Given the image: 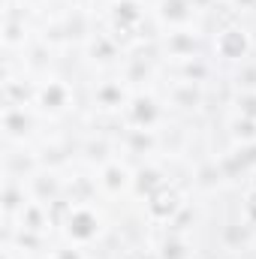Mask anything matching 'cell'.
Segmentation results:
<instances>
[{
	"label": "cell",
	"instance_id": "obj_1",
	"mask_svg": "<svg viewBox=\"0 0 256 259\" xmlns=\"http://www.w3.org/2000/svg\"><path fill=\"white\" fill-rule=\"evenodd\" d=\"M145 21H148L145 3H139V0H112L109 3V33L121 42V49H130L148 36Z\"/></svg>",
	"mask_w": 256,
	"mask_h": 259
},
{
	"label": "cell",
	"instance_id": "obj_2",
	"mask_svg": "<svg viewBox=\"0 0 256 259\" xmlns=\"http://www.w3.org/2000/svg\"><path fill=\"white\" fill-rule=\"evenodd\" d=\"M106 229V220L103 214L88 202V205H69V211L61 220V232L69 244H78V247H88L94 244Z\"/></svg>",
	"mask_w": 256,
	"mask_h": 259
},
{
	"label": "cell",
	"instance_id": "obj_3",
	"mask_svg": "<svg viewBox=\"0 0 256 259\" xmlns=\"http://www.w3.org/2000/svg\"><path fill=\"white\" fill-rule=\"evenodd\" d=\"M184 211H187V196H184L181 187H175L172 181L166 187H160L154 196L145 199V214L157 226H172Z\"/></svg>",
	"mask_w": 256,
	"mask_h": 259
},
{
	"label": "cell",
	"instance_id": "obj_4",
	"mask_svg": "<svg viewBox=\"0 0 256 259\" xmlns=\"http://www.w3.org/2000/svg\"><path fill=\"white\" fill-rule=\"evenodd\" d=\"M250 52H253V36H250L247 27H241L235 21L217 27V33H214V55L220 61H226V64H244L250 58Z\"/></svg>",
	"mask_w": 256,
	"mask_h": 259
},
{
	"label": "cell",
	"instance_id": "obj_5",
	"mask_svg": "<svg viewBox=\"0 0 256 259\" xmlns=\"http://www.w3.org/2000/svg\"><path fill=\"white\" fill-rule=\"evenodd\" d=\"M124 121H127V127H133V130H154L163 121V106H160V100H157L154 94L136 91V94L130 97L127 109H124Z\"/></svg>",
	"mask_w": 256,
	"mask_h": 259
},
{
	"label": "cell",
	"instance_id": "obj_6",
	"mask_svg": "<svg viewBox=\"0 0 256 259\" xmlns=\"http://www.w3.org/2000/svg\"><path fill=\"white\" fill-rule=\"evenodd\" d=\"M24 187L33 202H42V205H52L58 199H64V178L55 172V169H33L27 178H24Z\"/></svg>",
	"mask_w": 256,
	"mask_h": 259
},
{
	"label": "cell",
	"instance_id": "obj_7",
	"mask_svg": "<svg viewBox=\"0 0 256 259\" xmlns=\"http://www.w3.org/2000/svg\"><path fill=\"white\" fill-rule=\"evenodd\" d=\"M42 115L55 118V115H64L66 109L72 106V88L61 81V78H46L36 91V103H33Z\"/></svg>",
	"mask_w": 256,
	"mask_h": 259
},
{
	"label": "cell",
	"instance_id": "obj_8",
	"mask_svg": "<svg viewBox=\"0 0 256 259\" xmlns=\"http://www.w3.org/2000/svg\"><path fill=\"white\" fill-rule=\"evenodd\" d=\"M97 187L106 196H127L133 193V169L124 160H109L97 169Z\"/></svg>",
	"mask_w": 256,
	"mask_h": 259
},
{
	"label": "cell",
	"instance_id": "obj_9",
	"mask_svg": "<svg viewBox=\"0 0 256 259\" xmlns=\"http://www.w3.org/2000/svg\"><path fill=\"white\" fill-rule=\"evenodd\" d=\"M136 91L127 88V78H106L94 88V106L100 112H124Z\"/></svg>",
	"mask_w": 256,
	"mask_h": 259
},
{
	"label": "cell",
	"instance_id": "obj_10",
	"mask_svg": "<svg viewBox=\"0 0 256 259\" xmlns=\"http://www.w3.org/2000/svg\"><path fill=\"white\" fill-rule=\"evenodd\" d=\"M217 166H220V175H223L226 181L241 178V175H247V172H256V142L235 145L229 154H223V157L217 160Z\"/></svg>",
	"mask_w": 256,
	"mask_h": 259
},
{
	"label": "cell",
	"instance_id": "obj_11",
	"mask_svg": "<svg viewBox=\"0 0 256 259\" xmlns=\"http://www.w3.org/2000/svg\"><path fill=\"white\" fill-rule=\"evenodd\" d=\"M121 42L112 36V33H91L88 42H84V55L88 61L97 66H112L118 58H121Z\"/></svg>",
	"mask_w": 256,
	"mask_h": 259
},
{
	"label": "cell",
	"instance_id": "obj_12",
	"mask_svg": "<svg viewBox=\"0 0 256 259\" xmlns=\"http://www.w3.org/2000/svg\"><path fill=\"white\" fill-rule=\"evenodd\" d=\"M163 52L169 58H175L178 64L187 61V58H196L199 52V33L193 27H178V30H169L163 36Z\"/></svg>",
	"mask_w": 256,
	"mask_h": 259
},
{
	"label": "cell",
	"instance_id": "obj_13",
	"mask_svg": "<svg viewBox=\"0 0 256 259\" xmlns=\"http://www.w3.org/2000/svg\"><path fill=\"white\" fill-rule=\"evenodd\" d=\"M39 84H33L27 75L15 78L9 69H3V106H30L36 103Z\"/></svg>",
	"mask_w": 256,
	"mask_h": 259
},
{
	"label": "cell",
	"instance_id": "obj_14",
	"mask_svg": "<svg viewBox=\"0 0 256 259\" xmlns=\"http://www.w3.org/2000/svg\"><path fill=\"white\" fill-rule=\"evenodd\" d=\"M0 46L6 52H15V49H24L27 46V21L21 15H15L12 3L6 0V9H3V24H0Z\"/></svg>",
	"mask_w": 256,
	"mask_h": 259
},
{
	"label": "cell",
	"instance_id": "obj_15",
	"mask_svg": "<svg viewBox=\"0 0 256 259\" xmlns=\"http://www.w3.org/2000/svg\"><path fill=\"white\" fill-rule=\"evenodd\" d=\"M154 9H157V21L166 24L169 30L190 27L193 18H196V9H193L190 0H160Z\"/></svg>",
	"mask_w": 256,
	"mask_h": 259
},
{
	"label": "cell",
	"instance_id": "obj_16",
	"mask_svg": "<svg viewBox=\"0 0 256 259\" xmlns=\"http://www.w3.org/2000/svg\"><path fill=\"white\" fill-rule=\"evenodd\" d=\"M27 202H30V193H27L24 181L15 178V175H6V181H3V196H0V208H3L6 223H15V217L24 211Z\"/></svg>",
	"mask_w": 256,
	"mask_h": 259
},
{
	"label": "cell",
	"instance_id": "obj_17",
	"mask_svg": "<svg viewBox=\"0 0 256 259\" xmlns=\"http://www.w3.org/2000/svg\"><path fill=\"white\" fill-rule=\"evenodd\" d=\"M3 136L9 142H24L33 133V115L27 112V106H3Z\"/></svg>",
	"mask_w": 256,
	"mask_h": 259
},
{
	"label": "cell",
	"instance_id": "obj_18",
	"mask_svg": "<svg viewBox=\"0 0 256 259\" xmlns=\"http://www.w3.org/2000/svg\"><path fill=\"white\" fill-rule=\"evenodd\" d=\"M166 184H169L166 172L160 166H154V163H145V166H139L133 172V196H139V199L154 196L160 187H166Z\"/></svg>",
	"mask_w": 256,
	"mask_h": 259
},
{
	"label": "cell",
	"instance_id": "obj_19",
	"mask_svg": "<svg viewBox=\"0 0 256 259\" xmlns=\"http://www.w3.org/2000/svg\"><path fill=\"white\" fill-rule=\"evenodd\" d=\"M15 226H18V229H27V232H39V235H46V232L55 226V220H52L49 205L30 199V202L24 205V211L15 217Z\"/></svg>",
	"mask_w": 256,
	"mask_h": 259
},
{
	"label": "cell",
	"instance_id": "obj_20",
	"mask_svg": "<svg viewBox=\"0 0 256 259\" xmlns=\"http://www.w3.org/2000/svg\"><path fill=\"white\" fill-rule=\"evenodd\" d=\"M202 100H205V94H202V84H199V81L181 78V81H175V84L169 88V103H172L175 109L193 112V109L202 106Z\"/></svg>",
	"mask_w": 256,
	"mask_h": 259
},
{
	"label": "cell",
	"instance_id": "obj_21",
	"mask_svg": "<svg viewBox=\"0 0 256 259\" xmlns=\"http://www.w3.org/2000/svg\"><path fill=\"white\" fill-rule=\"evenodd\" d=\"M157 259H190V244H187V238L178 235V232L166 235V238L160 241V247H157Z\"/></svg>",
	"mask_w": 256,
	"mask_h": 259
},
{
	"label": "cell",
	"instance_id": "obj_22",
	"mask_svg": "<svg viewBox=\"0 0 256 259\" xmlns=\"http://www.w3.org/2000/svg\"><path fill=\"white\" fill-rule=\"evenodd\" d=\"M124 142H127V151L130 154H151L154 148H157V136H154V130H127V136H124Z\"/></svg>",
	"mask_w": 256,
	"mask_h": 259
},
{
	"label": "cell",
	"instance_id": "obj_23",
	"mask_svg": "<svg viewBox=\"0 0 256 259\" xmlns=\"http://www.w3.org/2000/svg\"><path fill=\"white\" fill-rule=\"evenodd\" d=\"M229 133H232L235 145L256 142V121H253V118H241V115H235V118L229 121Z\"/></svg>",
	"mask_w": 256,
	"mask_h": 259
},
{
	"label": "cell",
	"instance_id": "obj_24",
	"mask_svg": "<svg viewBox=\"0 0 256 259\" xmlns=\"http://www.w3.org/2000/svg\"><path fill=\"white\" fill-rule=\"evenodd\" d=\"M181 78H187V81H208V75H211V66H208V61H202L199 55L196 58H187V61H181Z\"/></svg>",
	"mask_w": 256,
	"mask_h": 259
},
{
	"label": "cell",
	"instance_id": "obj_25",
	"mask_svg": "<svg viewBox=\"0 0 256 259\" xmlns=\"http://www.w3.org/2000/svg\"><path fill=\"white\" fill-rule=\"evenodd\" d=\"M84 157H88V163L103 166V163L112 160V145H109L106 139H91V142L84 145Z\"/></svg>",
	"mask_w": 256,
	"mask_h": 259
},
{
	"label": "cell",
	"instance_id": "obj_26",
	"mask_svg": "<svg viewBox=\"0 0 256 259\" xmlns=\"http://www.w3.org/2000/svg\"><path fill=\"white\" fill-rule=\"evenodd\" d=\"M42 244H46V235H39V232H27V229H18V226H15V247H18V250H24V253H36V250H42Z\"/></svg>",
	"mask_w": 256,
	"mask_h": 259
},
{
	"label": "cell",
	"instance_id": "obj_27",
	"mask_svg": "<svg viewBox=\"0 0 256 259\" xmlns=\"http://www.w3.org/2000/svg\"><path fill=\"white\" fill-rule=\"evenodd\" d=\"M232 103H235V115H241V118H253L256 121V91H238Z\"/></svg>",
	"mask_w": 256,
	"mask_h": 259
},
{
	"label": "cell",
	"instance_id": "obj_28",
	"mask_svg": "<svg viewBox=\"0 0 256 259\" xmlns=\"http://www.w3.org/2000/svg\"><path fill=\"white\" fill-rule=\"evenodd\" d=\"M241 223L256 229V184L244 190V199H241Z\"/></svg>",
	"mask_w": 256,
	"mask_h": 259
},
{
	"label": "cell",
	"instance_id": "obj_29",
	"mask_svg": "<svg viewBox=\"0 0 256 259\" xmlns=\"http://www.w3.org/2000/svg\"><path fill=\"white\" fill-rule=\"evenodd\" d=\"M235 84H238V91H256V64L244 61L241 69L235 72Z\"/></svg>",
	"mask_w": 256,
	"mask_h": 259
},
{
	"label": "cell",
	"instance_id": "obj_30",
	"mask_svg": "<svg viewBox=\"0 0 256 259\" xmlns=\"http://www.w3.org/2000/svg\"><path fill=\"white\" fill-rule=\"evenodd\" d=\"M52 259H88V256H84V247L66 241V244H61V247L52 250Z\"/></svg>",
	"mask_w": 256,
	"mask_h": 259
},
{
	"label": "cell",
	"instance_id": "obj_31",
	"mask_svg": "<svg viewBox=\"0 0 256 259\" xmlns=\"http://www.w3.org/2000/svg\"><path fill=\"white\" fill-rule=\"evenodd\" d=\"M151 66L145 64V58H133L130 61V69H127V81H139V78H148Z\"/></svg>",
	"mask_w": 256,
	"mask_h": 259
},
{
	"label": "cell",
	"instance_id": "obj_32",
	"mask_svg": "<svg viewBox=\"0 0 256 259\" xmlns=\"http://www.w3.org/2000/svg\"><path fill=\"white\" fill-rule=\"evenodd\" d=\"M235 12H253L256 9V0H229Z\"/></svg>",
	"mask_w": 256,
	"mask_h": 259
},
{
	"label": "cell",
	"instance_id": "obj_33",
	"mask_svg": "<svg viewBox=\"0 0 256 259\" xmlns=\"http://www.w3.org/2000/svg\"><path fill=\"white\" fill-rule=\"evenodd\" d=\"M190 3H193V9H196V12H205V9H211L217 0H190Z\"/></svg>",
	"mask_w": 256,
	"mask_h": 259
},
{
	"label": "cell",
	"instance_id": "obj_34",
	"mask_svg": "<svg viewBox=\"0 0 256 259\" xmlns=\"http://www.w3.org/2000/svg\"><path fill=\"white\" fill-rule=\"evenodd\" d=\"M24 6H36V3H42V0H21Z\"/></svg>",
	"mask_w": 256,
	"mask_h": 259
},
{
	"label": "cell",
	"instance_id": "obj_35",
	"mask_svg": "<svg viewBox=\"0 0 256 259\" xmlns=\"http://www.w3.org/2000/svg\"><path fill=\"white\" fill-rule=\"evenodd\" d=\"M139 3H145V6H157L160 0H139Z\"/></svg>",
	"mask_w": 256,
	"mask_h": 259
}]
</instances>
